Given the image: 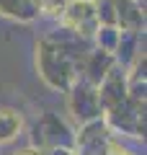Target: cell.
<instances>
[{
    "label": "cell",
    "mask_w": 147,
    "mask_h": 155,
    "mask_svg": "<svg viewBox=\"0 0 147 155\" xmlns=\"http://www.w3.org/2000/svg\"><path fill=\"white\" fill-rule=\"evenodd\" d=\"M39 62H41V72L52 85H67V75H70V60H67V47L54 44L52 39H44L39 47Z\"/></svg>",
    "instance_id": "1"
},
{
    "label": "cell",
    "mask_w": 147,
    "mask_h": 155,
    "mask_svg": "<svg viewBox=\"0 0 147 155\" xmlns=\"http://www.w3.org/2000/svg\"><path fill=\"white\" fill-rule=\"evenodd\" d=\"M62 23L67 31L77 34V36H90L98 31V16H96V3L93 0H70L67 11L62 13Z\"/></svg>",
    "instance_id": "2"
},
{
    "label": "cell",
    "mask_w": 147,
    "mask_h": 155,
    "mask_svg": "<svg viewBox=\"0 0 147 155\" xmlns=\"http://www.w3.org/2000/svg\"><path fill=\"white\" fill-rule=\"evenodd\" d=\"M0 13L13 16L18 21H31V18H36L34 0H0Z\"/></svg>",
    "instance_id": "3"
},
{
    "label": "cell",
    "mask_w": 147,
    "mask_h": 155,
    "mask_svg": "<svg viewBox=\"0 0 147 155\" xmlns=\"http://www.w3.org/2000/svg\"><path fill=\"white\" fill-rule=\"evenodd\" d=\"M67 5H70V0H34L36 13L54 16V18H62V13L67 11Z\"/></svg>",
    "instance_id": "4"
},
{
    "label": "cell",
    "mask_w": 147,
    "mask_h": 155,
    "mask_svg": "<svg viewBox=\"0 0 147 155\" xmlns=\"http://www.w3.org/2000/svg\"><path fill=\"white\" fill-rule=\"evenodd\" d=\"M18 127H21V119L16 116V111H11V109L0 111V140L13 137V132H16Z\"/></svg>",
    "instance_id": "5"
}]
</instances>
